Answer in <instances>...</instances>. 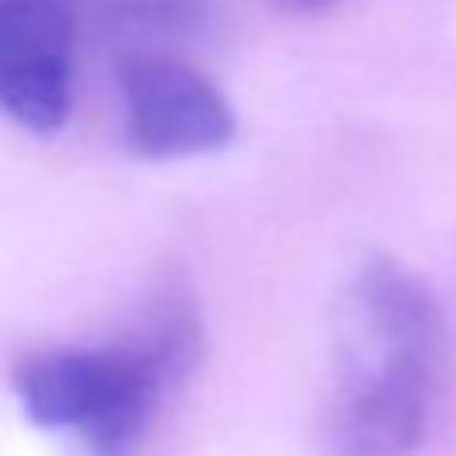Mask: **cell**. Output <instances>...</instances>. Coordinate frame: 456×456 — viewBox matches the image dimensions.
Masks as SVG:
<instances>
[{
  "label": "cell",
  "mask_w": 456,
  "mask_h": 456,
  "mask_svg": "<svg viewBox=\"0 0 456 456\" xmlns=\"http://www.w3.org/2000/svg\"><path fill=\"white\" fill-rule=\"evenodd\" d=\"M284 8H292V12H316V8H329L332 0H281Z\"/></svg>",
  "instance_id": "5b68a950"
},
{
  "label": "cell",
  "mask_w": 456,
  "mask_h": 456,
  "mask_svg": "<svg viewBox=\"0 0 456 456\" xmlns=\"http://www.w3.org/2000/svg\"><path fill=\"white\" fill-rule=\"evenodd\" d=\"M444 329L428 284L388 256L353 276L340 313L324 441L332 456H412L441 380Z\"/></svg>",
  "instance_id": "6da1fadb"
},
{
  "label": "cell",
  "mask_w": 456,
  "mask_h": 456,
  "mask_svg": "<svg viewBox=\"0 0 456 456\" xmlns=\"http://www.w3.org/2000/svg\"><path fill=\"white\" fill-rule=\"evenodd\" d=\"M125 144L141 160H192L221 152L236 136L228 96L189 61L128 53L117 69Z\"/></svg>",
  "instance_id": "3957f363"
},
{
  "label": "cell",
  "mask_w": 456,
  "mask_h": 456,
  "mask_svg": "<svg viewBox=\"0 0 456 456\" xmlns=\"http://www.w3.org/2000/svg\"><path fill=\"white\" fill-rule=\"evenodd\" d=\"M197 353V313L181 292H168L125 340L20 356L12 393L40 433L69 441L77 456H141L160 404L189 377Z\"/></svg>",
  "instance_id": "7a4b0ae2"
},
{
  "label": "cell",
  "mask_w": 456,
  "mask_h": 456,
  "mask_svg": "<svg viewBox=\"0 0 456 456\" xmlns=\"http://www.w3.org/2000/svg\"><path fill=\"white\" fill-rule=\"evenodd\" d=\"M80 0H0V117L53 136L77 96Z\"/></svg>",
  "instance_id": "277c9868"
}]
</instances>
